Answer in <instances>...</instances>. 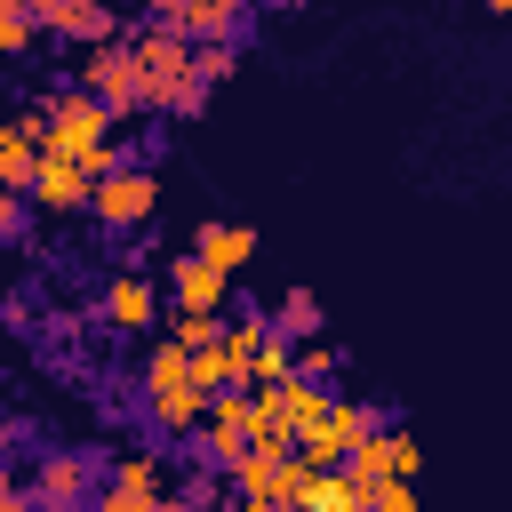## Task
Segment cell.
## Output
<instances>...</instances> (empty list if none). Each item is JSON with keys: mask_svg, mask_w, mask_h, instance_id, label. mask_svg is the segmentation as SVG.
<instances>
[{"mask_svg": "<svg viewBox=\"0 0 512 512\" xmlns=\"http://www.w3.org/2000/svg\"><path fill=\"white\" fill-rule=\"evenodd\" d=\"M216 496H224V472L208 464V472H192V480L176 488V512H216Z\"/></svg>", "mask_w": 512, "mask_h": 512, "instance_id": "d4e9b609", "label": "cell"}, {"mask_svg": "<svg viewBox=\"0 0 512 512\" xmlns=\"http://www.w3.org/2000/svg\"><path fill=\"white\" fill-rule=\"evenodd\" d=\"M184 440H192V456H200V464H216V472H224V464L256 440V392H208V408H200V424H192Z\"/></svg>", "mask_w": 512, "mask_h": 512, "instance_id": "3957f363", "label": "cell"}, {"mask_svg": "<svg viewBox=\"0 0 512 512\" xmlns=\"http://www.w3.org/2000/svg\"><path fill=\"white\" fill-rule=\"evenodd\" d=\"M240 72V48L232 40H192V80L200 88H216V80H232Z\"/></svg>", "mask_w": 512, "mask_h": 512, "instance_id": "44dd1931", "label": "cell"}, {"mask_svg": "<svg viewBox=\"0 0 512 512\" xmlns=\"http://www.w3.org/2000/svg\"><path fill=\"white\" fill-rule=\"evenodd\" d=\"M0 512H32V496H24V488H8V480H0Z\"/></svg>", "mask_w": 512, "mask_h": 512, "instance_id": "f546056e", "label": "cell"}, {"mask_svg": "<svg viewBox=\"0 0 512 512\" xmlns=\"http://www.w3.org/2000/svg\"><path fill=\"white\" fill-rule=\"evenodd\" d=\"M152 8H168V0H152Z\"/></svg>", "mask_w": 512, "mask_h": 512, "instance_id": "d590c367", "label": "cell"}, {"mask_svg": "<svg viewBox=\"0 0 512 512\" xmlns=\"http://www.w3.org/2000/svg\"><path fill=\"white\" fill-rule=\"evenodd\" d=\"M16 224H24V200H16V192H0V240H16Z\"/></svg>", "mask_w": 512, "mask_h": 512, "instance_id": "f1b7e54d", "label": "cell"}, {"mask_svg": "<svg viewBox=\"0 0 512 512\" xmlns=\"http://www.w3.org/2000/svg\"><path fill=\"white\" fill-rule=\"evenodd\" d=\"M416 464H424L416 432H408V424H376V432H368V440H360V448H352V456H344L336 472H344V480H352V488L368 496L376 480H408V488H416Z\"/></svg>", "mask_w": 512, "mask_h": 512, "instance_id": "277c9868", "label": "cell"}, {"mask_svg": "<svg viewBox=\"0 0 512 512\" xmlns=\"http://www.w3.org/2000/svg\"><path fill=\"white\" fill-rule=\"evenodd\" d=\"M24 192H32V200H40L48 216H72V208H88V176H80L72 160H40Z\"/></svg>", "mask_w": 512, "mask_h": 512, "instance_id": "8fae6325", "label": "cell"}, {"mask_svg": "<svg viewBox=\"0 0 512 512\" xmlns=\"http://www.w3.org/2000/svg\"><path fill=\"white\" fill-rule=\"evenodd\" d=\"M88 512H176V496L168 488H128V480H96V496H88Z\"/></svg>", "mask_w": 512, "mask_h": 512, "instance_id": "2e32d148", "label": "cell"}, {"mask_svg": "<svg viewBox=\"0 0 512 512\" xmlns=\"http://www.w3.org/2000/svg\"><path fill=\"white\" fill-rule=\"evenodd\" d=\"M32 40H40V32H32V16H24V8H8V0H0V56H24V48H32Z\"/></svg>", "mask_w": 512, "mask_h": 512, "instance_id": "4316f807", "label": "cell"}, {"mask_svg": "<svg viewBox=\"0 0 512 512\" xmlns=\"http://www.w3.org/2000/svg\"><path fill=\"white\" fill-rule=\"evenodd\" d=\"M296 368H288V336H272L264 328V344L248 352V392H264V384H288Z\"/></svg>", "mask_w": 512, "mask_h": 512, "instance_id": "d6986e66", "label": "cell"}, {"mask_svg": "<svg viewBox=\"0 0 512 512\" xmlns=\"http://www.w3.org/2000/svg\"><path fill=\"white\" fill-rule=\"evenodd\" d=\"M296 512H360V488L344 472H312V488L296 496Z\"/></svg>", "mask_w": 512, "mask_h": 512, "instance_id": "ac0fdd59", "label": "cell"}, {"mask_svg": "<svg viewBox=\"0 0 512 512\" xmlns=\"http://www.w3.org/2000/svg\"><path fill=\"white\" fill-rule=\"evenodd\" d=\"M368 432H376V408H368V400H328L320 432H312V440H296V456H304L312 472H336V464H344Z\"/></svg>", "mask_w": 512, "mask_h": 512, "instance_id": "ba28073f", "label": "cell"}, {"mask_svg": "<svg viewBox=\"0 0 512 512\" xmlns=\"http://www.w3.org/2000/svg\"><path fill=\"white\" fill-rule=\"evenodd\" d=\"M152 208H160V176H152V168H112V176L88 184V216L112 224V232L152 224Z\"/></svg>", "mask_w": 512, "mask_h": 512, "instance_id": "8992f818", "label": "cell"}, {"mask_svg": "<svg viewBox=\"0 0 512 512\" xmlns=\"http://www.w3.org/2000/svg\"><path fill=\"white\" fill-rule=\"evenodd\" d=\"M40 104L24 112V120H0V192H24L32 184V168H40Z\"/></svg>", "mask_w": 512, "mask_h": 512, "instance_id": "30bf717a", "label": "cell"}, {"mask_svg": "<svg viewBox=\"0 0 512 512\" xmlns=\"http://www.w3.org/2000/svg\"><path fill=\"white\" fill-rule=\"evenodd\" d=\"M240 8H256V0H240Z\"/></svg>", "mask_w": 512, "mask_h": 512, "instance_id": "e575fe53", "label": "cell"}, {"mask_svg": "<svg viewBox=\"0 0 512 512\" xmlns=\"http://www.w3.org/2000/svg\"><path fill=\"white\" fill-rule=\"evenodd\" d=\"M168 288H176V312H216L232 280H224L216 264H200V256H176V264H168Z\"/></svg>", "mask_w": 512, "mask_h": 512, "instance_id": "7c38bea8", "label": "cell"}, {"mask_svg": "<svg viewBox=\"0 0 512 512\" xmlns=\"http://www.w3.org/2000/svg\"><path fill=\"white\" fill-rule=\"evenodd\" d=\"M232 512H296V504H264V496H240Z\"/></svg>", "mask_w": 512, "mask_h": 512, "instance_id": "4dcf8cb0", "label": "cell"}, {"mask_svg": "<svg viewBox=\"0 0 512 512\" xmlns=\"http://www.w3.org/2000/svg\"><path fill=\"white\" fill-rule=\"evenodd\" d=\"M160 384H184V344H168V336L144 352V392H160Z\"/></svg>", "mask_w": 512, "mask_h": 512, "instance_id": "603a6c76", "label": "cell"}, {"mask_svg": "<svg viewBox=\"0 0 512 512\" xmlns=\"http://www.w3.org/2000/svg\"><path fill=\"white\" fill-rule=\"evenodd\" d=\"M264 328H272V336H296V344L320 336V296H312V288H288L280 312H264Z\"/></svg>", "mask_w": 512, "mask_h": 512, "instance_id": "e0dca14e", "label": "cell"}, {"mask_svg": "<svg viewBox=\"0 0 512 512\" xmlns=\"http://www.w3.org/2000/svg\"><path fill=\"white\" fill-rule=\"evenodd\" d=\"M40 112H48V120H40V160H72L88 184H96V176H112V168H128V160H120V136H112L120 120H112L96 96L56 88Z\"/></svg>", "mask_w": 512, "mask_h": 512, "instance_id": "6da1fadb", "label": "cell"}, {"mask_svg": "<svg viewBox=\"0 0 512 512\" xmlns=\"http://www.w3.org/2000/svg\"><path fill=\"white\" fill-rule=\"evenodd\" d=\"M104 320H112V328H128V336H136V328H152V320H160V288H152V280H136V272H120V280L104 288Z\"/></svg>", "mask_w": 512, "mask_h": 512, "instance_id": "4fadbf2b", "label": "cell"}, {"mask_svg": "<svg viewBox=\"0 0 512 512\" xmlns=\"http://www.w3.org/2000/svg\"><path fill=\"white\" fill-rule=\"evenodd\" d=\"M192 256H200V264H216V272L232 280V272L256 256V232H248V224H200V232H192Z\"/></svg>", "mask_w": 512, "mask_h": 512, "instance_id": "9a60e30c", "label": "cell"}, {"mask_svg": "<svg viewBox=\"0 0 512 512\" xmlns=\"http://www.w3.org/2000/svg\"><path fill=\"white\" fill-rule=\"evenodd\" d=\"M8 8H24V0H8Z\"/></svg>", "mask_w": 512, "mask_h": 512, "instance_id": "836d02e7", "label": "cell"}, {"mask_svg": "<svg viewBox=\"0 0 512 512\" xmlns=\"http://www.w3.org/2000/svg\"><path fill=\"white\" fill-rule=\"evenodd\" d=\"M272 8H296V0H272Z\"/></svg>", "mask_w": 512, "mask_h": 512, "instance_id": "d6a6232c", "label": "cell"}, {"mask_svg": "<svg viewBox=\"0 0 512 512\" xmlns=\"http://www.w3.org/2000/svg\"><path fill=\"white\" fill-rule=\"evenodd\" d=\"M80 96H96L112 120H120V112H144V72H136L128 40H104V48H88V64H80Z\"/></svg>", "mask_w": 512, "mask_h": 512, "instance_id": "5b68a950", "label": "cell"}, {"mask_svg": "<svg viewBox=\"0 0 512 512\" xmlns=\"http://www.w3.org/2000/svg\"><path fill=\"white\" fill-rule=\"evenodd\" d=\"M240 16H248L240 0H168V8H152V24H168L184 48H192V40H232Z\"/></svg>", "mask_w": 512, "mask_h": 512, "instance_id": "9c48e42d", "label": "cell"}, {"mask_svg": "<svg viewBox=\"0 0 512 512\" xmlns=\"http://www.w3.org/2000/svg\"><path fill=\"white\" fill-rule=\"evenodd\" d=\"M200 408H208L200 384H160V392H144V416H152V432H168V440H184V432L200 424Z\"/></svg>", "mask_w": 512, "mask_h": 512, "instance_id": "5bb4252c", "label": "cell"}, {"mask_svg": "<svg viewBox=\"0 0 512 512\" xmlns=\"http://www.w3.org/2000/svg\"><path fill=\"white\" fill-rule=\"evenodd\" d=\"M288 368H296L304 384H328L344 360H336V344H328V336H304V344H288Z\"/></svg>", "mask_w": 512, "mask_h": 512, "instance_id": "7402d4cb", "label": "cell"}, {"mask_svg": "<svg viewBox=\"0 0 512 512\" xmlns=\"http://www.w3.org/2000/svg\"><path fill=\"white\" fill-rule=\"evenodd\" d=\"M120 40H128V56L144 72V112H200L208 104V88L192 80V48L168 24H128Z\"/></svg>", "mask_w": 512, "mask_h": 512, "instance_id": "7a4b0ae2", "label": "cell"}, {"mask_svg": "<svg viewBox=\"0 0 512 512\" xmlns=\"http://www.w3.org/2000/svg\"><path fill=\"white\" fill-rule=\"evenodd\" d=\"M480 8H496V16H504V8H512V0H480Z\"/></svg>", "mask_w": 512, "mask_h": 512, "instance_id": "1f68e13d", "label": "cell"}, {"mask_svg": "<svg viewBox=\"0 0 512 512\" xmlns=\"http://www.w3.org/2000/svg\"><path fill=\"white\" fill-rule=\"evenodd\" d=\"M64 40H80V48H104V40H120V8H104V0H88L72 24H64Z\"/></svg>", "mask_w": 512, "mask_h": 512, "instance_id": "ffe728a7", "label": "cell"}, {"mask_svg": "<svg viewBox=\"0 0 512 512\" xmlns=\"http://www.w3.org/2000/svg\"><path fill=\"white\" fill-rule=\"evenodd\" d=\"M32 512H88V496H96V456H80V448H56V456H40V472H32Z\"/></svg>", "mask_w": 512, "mask_h": 512, "instance_id": "52a82bcc", "label": "cell"}, {"mask_svg": "<svg viewBox=\"0 0 512 512\" xmlns=\"http://www.w3.org/2000/svg\"><path fill=\"white\" fill-rule=\"evenodd\" d=\"M104 472L128 480V488H160V448H128V456H112Z\"/></svg>", "mask_w": 512, "mask_h": 512, "instance_id": "cb8c5ba5", "label": "cell"}, {"mask_svg": "<svg viewBox=\"0 0 512 512\" xmlns=\"http://www.w3.org/2000/svg\"><path fill=\"white\" fill-rule=\"evenodd\" d=\"M88 0H24V16H32V32H64L72 16H80Z\"/></svg>", "mask_w": 512, "mask_h": 512, "instance_id": "83f0119b", "label": "cell"}, {"mask_svg": "<svg viewBox=\"0 0 512 512\" xmlns=\"http://www.w3.org/2000/svg\"><path fill=\"white\" fill-rule=\"evenodd\" d=\"M216 312H176V328H168V344H184V352H200V344H216Z\"/></svg>", "mask_w": 512, "mask_h": 512, "instance_id": "484cf974", "label": "cell"}]
</instances>
